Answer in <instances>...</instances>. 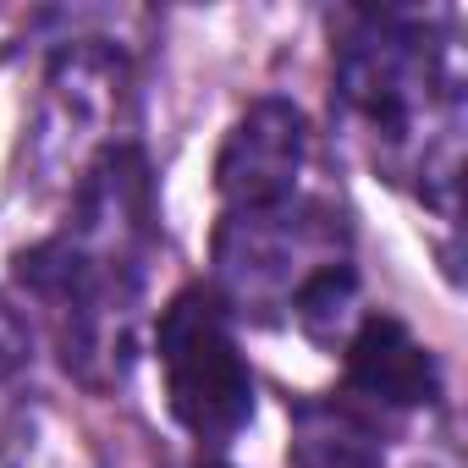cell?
I'll return each instance as SVG.
<instances>
[{"label":"cell","mask_w":468,"mask_h":468,"mask_svg":"<svg viewBox=\"0 0 468 468\" xmlns=\"http://www.w3.org/2000/svg\"><path fill=\"white\" fill-rule=\"evenodd\" d=\"M154 353L165 369V397L182 430L198 441H231L254 419V375L226 325V303L204 287L176 292L160 309Z\"/></svg>","instance_id":"6da1fadb"},{"label":"cell","mask_w":468,"mask_h":468,"mask_svg":"<svg viewBox=\"0 0 468 468\" xmlns=\"http://www.w3.org/2000/svg\"><path fill=\"white\" fill-rule=\"evenodd\" d=\"M17 282L50 309V325L61 336L67 369L83 380L122 375L127 364V309H133V276L127 265H111L89 254L72 238H56L17 260Z\"/></svg>","instance_id":"7a4b0ae2"},{"label":"cell","mask_w":468,"mask_h":468,"mask_svg":"<svg viewBox=\"0 0 468 468\" xmlns=\"http://www.w3.org/2000/svg\"><path fill=\"white\" fill-rule=\"evenodd\" d=\"M342 226L336 215L314 204H271V209H231L220 238H215V265H220V298L231 309H276L292 303L309 276H320L336 260Z\"/></svg>","instance_id":"3957f363"},{"label":"cell","mask_w":468,"mask_h":468,"mask_svg":"<svg viewBox=\"0 0 468 468\" xmlns=\"http://www.w3.org/2000/svg\"><path fill=\"white\" fill-rule=\"evenodd\" d=\"M336 83L342 100L386 138H408L435 89H446L430 39L408 23H369L364 34H353L336 61Z\"/></svg>","instance_id":"277c9868"},{"label":"cell","mask_w":468,"mask_h":468,"mask_svg":"<svg viewBox=\"0 0 468 468\" xmlns=\"http://www.w3.org/2000/svg\"><path fill=\"white\" fill-rule=\"evenodd\" d=\"M309 160V122L292 100H260L231 122L215 187L231 209H271L298 198V171Z\"/></svg>","instance_id":"5b68a950"},{"label":"cell","mask_w":468,"mask_h":468,"mask_svg":"<svg viewBox=\"0 0 468 468\" xmlns=\"http://www.w3.org/2000/svg\"><path fill=\"white\" fill-rule=\"evenodd\" d=\"M347 386L386 408H424L441 397V369L402 320L369 314L347 336Z\"/></svg>","instance_id":"8992f818"},{"label":"cell","mask_w":468,"mask_h":468,"mask_svg":"<svg viewBox=\"0 0 468 468\" xmlns=\"http://www.w3.org/2000/svg\"><path fill=\"white\" fill-rule=\"evenodd\" d=\"M287 463L292 468H386V446L364 413L342 402H298Z\"/></svg>","instance_id":"52a82bcc"},{"label":"cell","mask_w":468,"mask_h":468,"mask_svg":"<svg viewBox=\"0 0 468 468\" xmlns=\"http://www.w3.org/2000/svg\"><path fill=\"white\" fill-rule=\"evenodd\" d=\"M353 303H358V276H353V265L342 260V265H325L320 276H309V282L298 287L292 314H298V325H303L309 336L331 342V336L353 320Z\"/></svg>","instance_id":"ba28073f"},{"label":"cell","mask_w":468,"mask_h":468,"mask_svg":"<svg viewBox=\"0 0 468 468\" xmlns=\"http://www.w3.org/2000/svg\"><path fill=\"white\" fill-rule=\"evenodd\" d=\"M23 364H28V325L6 298H0V380L17 375Z\"/></svg>","instance_id":"9c48e42d"},{"label":"cell","mask_w":468,"mask_h":468,"mask_svg":"<svg viewBox=\"0 0 468 468\" xmlns=\"http://www.w3.org/2000/svg\"><path fill=\"white\" fill-rule=\"evenodd\" d=\"M193 468H226V463H193Z\"/></svg>","instance_id":"30bf717a"}]
</instances>
